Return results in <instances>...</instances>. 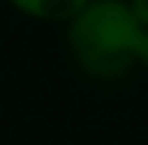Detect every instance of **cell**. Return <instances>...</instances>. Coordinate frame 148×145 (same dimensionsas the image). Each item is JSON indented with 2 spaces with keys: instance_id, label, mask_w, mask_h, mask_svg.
<instances>
[{
  "instance_id": "7a4b0ae2",
  "label": "cell",
  "mask_w": 148,
  "mask_h": 145,
  "mask_svg": "<svg viewBox=\"0 0 148 145\" xmlns=\"http://www.w3.org/2000/svg\"><path fill=\"white\" fill-rule=\"evenodd\" d=\"M12 9L21 15L33 18V21L45 24H70L79 12L88 6V0H6Z\"/></svg>"
},
{
  "instance_id": "3957f363",
  "label": "cell",
  "mask_w": 148,
  "mask_h": 145,
  "mask_svg": "<svg viewBox=\"0 0 148 145\" xmlns=\"http://www.w3.org/2000/svg\"><path fill=\"white\" fill-rule=\"evenodd\" d=\"M127 3H130V9L136 12V18L142 24H148V0H127Z\"/></svg>"
},
{
  "instance_id": "6da1fadb",
  "label": "cell",
  "mask_w": 148,
  "mask_h": 145,
  "mask_svg": "<svg viewBox=\"0 0 148 145\" xmlns=\"http://www.w3.org/2000/svg\"><path fill=\"white\" fill-rule=\"evenodd\" d=\"M66 45L79 70L100 82L148 70V24L136 18L127 0H88L66 24Z\"/></svg>"
}]
</instances>
